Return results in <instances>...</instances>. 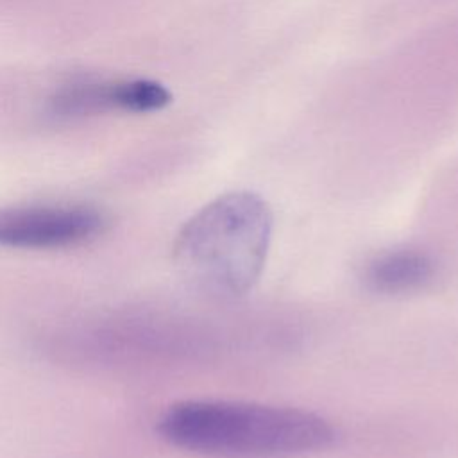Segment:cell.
Segmentation results:
<instances>
[{
  "mask_svg": "<svg viewBox=\"0 0 458 458\" xmlns=\"http://www.w3.org/2000/svg\"><path fill=\"white\" fill-rule=\"evenodd\" d=\"M157 429L175 447L220 458H292L335 440L331 424L311 411L222 399L175 403Z\"/></svg>",
  "mask_w": 458,
  "mask_h": 458,
  "instance_id": "cell-1",
  "label": "cell"
},
{
  "mask_svg": "<svg viewBox=\"0 0 458 458\" xmlns=\"http://www.w3.org/2000/svg\"><path fill=\"white\" fill-rule=\"evenodd\" d=\"M272 236V211L252 191H231L200 208L181 227L174 256L200 290L238 297L259 279Z\"/></svg>",
  "mask_w": 458,
  "mask_h": 458,
  "instance_id": "cell-2",
  "label": "cell"
},
{
  "mask_svg": "<svg viewBox=\"0 0 458 458\" xmlns=\"http://www.w3.org/2000/svg\"><path fill=\"white\" fill-rule=\"evenodd\" d=\"M104 215L82 204H30L0 209V245L11 249H64L95 238Z\"/></svg>",
  "mask_w": 458,
  "mask_h": 458,
  "instance_id": "cell-3",
  "label": "cell"
},
{
  "mask_svg": "<svg viewBox=\"0 0 458 458\" xmlns=\"http://www.w3.org/2000/svg\"><path fill=\"white\" fill-rule=\"evenodd\" d=\"M170 100V91L150 79L81 81L61 86L50 98V109L63 118H84L111 111H157Z\"/></svg>",
  "mask_w": 458,
  "mask_h": 458,
  "instance_id": "cell-4",
  "label": "cell"
},
{
  "mask_svg": "<svg viewBox=\"0 0 458 458\" xmlns=\"http://www.w3.org/2000/svg\"><path fill=\"white\" fill-rule=\"evenodd\" d=\"M433 276L431 258L417 249H395L376 256L365 268V281L385 293L410 292Z\"/></svg>",
  "mask_w": 458,
  "mask_h": 458,
  "instance_id": "cell-5",
  "label": "cell"
}]
</instances>
